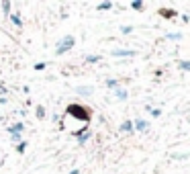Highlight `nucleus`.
Returning <instances> with one entry per match:
<instances>
[{
	"instance_id": "f257e3e1",
	"label": "nucleus",
	"mask_w": 190,
	"mask_h": 174,
	"mask_svg": "<svg viewBox=\"0 0 190 174\" xmlns=\"http://www.w3.org/2000/svg\"><path fill=\"white\" fill-rule=\"evenodd\" d=\"M67 113L74 115L76 119H80V121H90V111L84 109V106H80V104H70L67 106Z\"/></svg>"
},
{
	"instance_id": "f03ea898",
	"label": "nucleus",
	"mask_w": 190,
	"mask_h": 174,
	"mask_svg": "<svg viewBox=\"0 0 190 174\" xmlns=\"http://www.w3.org/2000/svg\"><path fill=\"white\" fill-rule=\"evenodd\" d=\"M76 45V39L72 37V35H67V37H64L61 41H59V45H57V49H55V56H64L66 51H70L72 47Z\"/></svg>"
},
{
	"instance_id": "7ed1b4c3",
	"label": "nucleus",
	"mask_w": 190,
	"mask_h": 174,
	"mask_svg": "<svg viewBox=\"0 0 190 174\" xmlns=\"http://www.w3.org/2000/svg\"><path fill=\"white\" fill-rule=\"evenodd\" d=\"M90 135H92V133H90L88 125H84V127L80 129V131H76V133H74V137L78 139L80 143H86V141H88V139H90Z\"/></svg>"
},
{
	"instance_id": "20e7f679",
	"label": "nucleus",
	"mask_w": 190,
	"mask_h": 174,
	"mask_svg": "<svg viewBox=\"0 0 190 174\" xmlns=\"http://www.w3.org/2000/svg\"><path fill=\"white\" fill-rule=\"evenodd\" d=\"M112 56L114 58H133L137 56V51L135 49H112Z\"/></svg>"
},
{
	"instance_id": "39448f33",
	"label": "nucleus",
	"mask_w": 190,
	"mask_h": 174,
	"mask_svg": "<svg viewBox=\"0 0 190 174\" xmlns=\"http://www.w3.org/2000/svg\"><path fill=\"white\" fill-rule=\"evenodd\" d=\"M76 92L82 94V96H90V94L94 92V88H92V86H78V88H76Z\"/></svg>"
},
{
	"instance_id": "423d86ee",
	"label": "nucleus",
	"mask_w": 190,
	"mask_h": 174,
	"mask_svg": "<svg viewBox=\"0 0 190 174\" xmlns=\"http://www.w3.org/2000/svg\"><path fill=\"white\" fill-rule=\"evenodd\" d=\"M147 125H149L147 121H143V119H137V121L133 123V129H137V131H145Z\"/></svg>"
},
{
	"instance_id": "0eeeda50",
	"label": "nucleus",
	"mask_w": 190,
	"mask_h": 174,
	"mask_svg": "<svg viewBox=\"0 0 190 174\" xmlns=\"http://www.w3.org/2000/svg\"><path fill=\"white\" fill-rule=\"evenodd\" d=\"M6 131H8L10 135H12V133H21V131H25V125H22V123H14V125H10Z\"/></svg>"
},
{
	"instance_id": "6e6552de",
	"label": "nucleus",
	"mask_w": 190,
	"mask_h": 174,
	"mask_svg": "<svg viewBox=\"0 0 190 174\" xmlns=\"http://www.w3.org/2000/svg\"><path fill=\"white\" fill-rule=\"evenodd\" d=\"M114 96H117L119 100H127V96H129V92H127L125 88H114Z\"/></svg>"
},
{
	"instance_id": "1a4fd4ad",
	"label": "nucleus",
	"mask_w": 190,
	"mask_h": 174,
	"mask_svg": "<svg viewBox=\"0 0 190 174\" xmlns=\"http://www.w3.org/2000/svg\"><path fill=\"white\" fill-rule=\"evenodd\" d=\"M162 16H166V19H172V16H176V14H178V12L176 10H172V8H162Z\"/></svg>"
},
{
	"instance_id": "9d476101",
	"label": "nucleus",
	"mask_w": 190,
	"mask_h": 174,
	"mask_svg": "<svg viewBox=\"0 0 190 174\" xmlns=\"http://www.w3.org/2000/svg\"><path fill=\"white\" fill-rule=\"evenodd\" d=\"M121 131H129L131 133L133 131V121H123L121 123Z\"/></svg>"
},
{
	"instance_id": "9b49d317",
	"label": "nucleus",
	"mask_w": 190,
	"mask_h": 174,
	"mask_svg": "<svg viewBox=\"0 0 190 174\" xmlns=\"http://www.w3.org/2000/svg\"><path fill=\"white\" fill-rule=\"evenodd\" d=\"M178 68L184 70V72H190V62H188V59H182V62L178 64Z\"/></svg>"
},
{
	"instance_id": "f8f14e48",
	"label": "nucleus",
	"mask_w": 190,
	"mask_h": 174,
	"mask_svg": "<svg viewBox=\"0 0 190 174\" xmlns=\"http://www.w3.org/2000/svg\"><path fill=\"white\" fill-rule=\"evenodd\" d=\"M131 8H135V10H141V8H143V2H141V0H133V2H131Z\"/></svg>"
},
{
	"instance_id": "ddd939ff",
	"label": "nucleus",
	"mask_w": 190,
	"mask_h": 174,
	"mask_svg": "<svg viewBox=\"0 0 190 174\" xmlns=\"http://www.w3.org/2000/svg\"><path fill=\"white\" fill-rule=\"evenodd\" d=\"M108 8H112V2H100L98 4V10H108Z\"/></svg>"
},
{
	"instance_id": "4468645a",
	"label": "nucleus",
	"mask_w": 190,
	"mask_h": 174,
	"mask_svg": "<svg viewBox=\"0 0 190 174\" xmlns=\"http://www.w3.org/2000/svg\"><path fill=\"white\" fill-rule=\"evenodd\" d=\"M10 21H12L14 25H16V27H22V21H21V16H19V14H12V16H10Z\"/></svg>"
},
{
	"instance_id": "2eb2a0df",
	"label": "nucleus",
	"mask_w": 190,
	"mask_h": 174,
	"mask_svg": "<svg viewBox=\"0 0 190 174\" xmlns=\"http://www.w3.org/2000/svg\"><path fill=\"white\" fill-rule=\"evenodd\" d=\"M145 111H149L153 117H159V115H162V111H159V109H153V106H145Z\"/></svg>"
},
{
	"instance_id": "dca6fc26",
	"label": "nucleus",
	"mask_w": 190,
	"mask_h": 174,
	"mask_svg": "<svg viewBox=\"0 0 190 174\" xmlns=\"http://www.w3.org/2000/svg\"><path fill=\"white\" fill-rule=\"evenodd\" d=\"M100 56H88V58H86V62H88V64H96V62H100Z\"/></svg>"
},
{
	"instance_id": "f3484780",
	"label": "nucleus",
	"mask_w": 190,
	"mask_h": 174,
	"mask_svg": "<svg viewBox=\"0 0 190 174\" xmlns=\"http://www.w3.org/2000/svg\"><path fill=\"white\" fill-rule=\"evenodd\" d=\"M35 115L39 117V119H43V117H45V109H43V106H37V109H35Z\"/></svg>"
},
{
	"instance_id": "a211bd4d",
	"label": "nucleus",
	"mask_w": 190,
	"mask_h": 174,
	"mask_svg": "<svg viewBox=\"0 0 190 174\" xmlns=\"http://www.w3.org/2000/svg\"><path fill=\"white\" fill-rule=\"evenodd\" d=\"M25 150H27V143H25V141L16 143V152H19V154H25Z\"/></svg>"
},
{
	"instance_id": "6ab92c4d",
	"label": "nucleus",
	"mask_w": 190,
	"mask_h": 174,
	"mask_svg": "<svg viewBox=\"0 0 190 174\" xmlns=\"http://www.w3.org/2000/svg\"><path fill=\"white\" fill-rule=\"evenodd\" d=\"M106 86H108V88H119V82L117 80H106Z\"/></svg>"
},
{
	"instance_id": "aec40b11",
	"label": "nucleus",
	"mask_w": 190,
	"mask_h": 174,
	"mask_svg": "<svg viewBox=\"0 0 190 174\" xmlns=\"http://www.w3.org/2000/svg\"><path fill=\"white\" fill-rule=\"evenodd\" d=\"M168 39H182V33H168Z\"/></svg>"
},
{
	"instance_id": "412c9836",
	"label": "nucleus",
	"mask_w": 190,
	"mask_h": 174,
	"mask_svg": "<svg viewBox=\"0 0 190 174\" xmlns=\"http://www.w3.org/2000/svg\"><path fill=\"white\" fill-rule=\"evenodd\" d=\"M2 10L8 14V12H10V2H2Z\"/></svg>"
},
{
	"instance_id": "4be33fe9",
	"label": "nucleus",
	"mask_w": 190,
	"mask_h": 174,
	"mask_svg": "<svg viewBox=\"0 0 190 174\" xmlns=\"http://www.w3.org/2000/svg\"><path fill=\"white\" fill-rule=\"evenodd\" d=\"M131 31H133V27H129V25L127 27H121V33H125V35H129Z\"/></svg>"
},
{
	"instance_id": "5701e85b",
	"label": "nucleus",
	"mask_w": 190,
	"mask_h": 174,
	"mask_svg": "<svg viewBox=\"0 0 190 174\" xmlns=\"http://www.w3.org/2000/svg\"><path fill=\"white\" fill-rule=\"evenodd\" d=\"M10 137H12V141H16V143H21V133H12V135H10Z\"/></svg>"
},
{
	"instance_id": "b1692460",
	"label": "nucleus",
	"mask_w": 190,
	"mask_h": 174,
	"mask_svg": "<svg viewBox=\"0 0 190 174\" xmlns=\"http://www.w3.org/2000/svg\"><path fill=\"white\" fill-rule=\"evenodd\" d=\"M6 92H8V90H6V86H4V84H0V98H2Z\"/></svg>"
},
{
	"instance_id": "393cba45",
	"label": "nucleus",
	"mask_w": 190,
	"mask_h": 174,
	"mask_svg": "<svg viewBox=\"0 0 190 174\" xmlns=\"http://www.w3.org/2000/svg\"><path fill=\"white\" fill-rule=\"evenodd\" d=\"M43 68H45V64H43V62H41V64H35V70H37V72H41Z\"/></svg>"
},
{
	"instance_id": "a878e982",
	"label": "nucleus",
	"mask_w": 190,
	"mask_h": 174,
	"mask_svg": "<svg viewBox=\"0 0 190 174\" xmlns=\"http://www.w3.org/2000/svg\"><path fill=\"white\" fill-rule=\"evenodd\" d=\"M70 174H80V170H78V168H74V170H72Z\"/></svg>"
}]
</instances>
